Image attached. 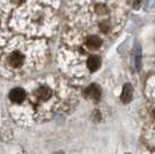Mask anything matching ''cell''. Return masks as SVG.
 Segmentation results:
<instances>
[{
    "label": "cell",
    "mask_w": 155,
    "mask_h": 154,
    "mask_svg": "<svg viewBox=\"0 0 155 154\" xmlns=\"http://www.w3.org/2000/svg\"><path fill=\"white\" fill-rule=\"evenodd\" d=\"M142 0H134V7L136 8H138V6L140 5V2H141Z\"/></svg>",
    "instance_id": "ba28073f"
},
{
    "label": "cell",
    "mask_w": 155,
    "mask_h": 154,
    "mask_svg": "<svg viewBox=\"0 0 155 154\" xmlns=\"http://www.w3.org/2000/svg\"><path fill=\"white\" fill-rule=\"evenodd\" d=\"M51 96V90L46 87H41L38 90H37V97L39 100H48L49 97Z\"/></svg>",
    "instance_id": "52a82bcc"
},
{
    "label": "cell",
    "mask_w": 155,
    "mask_h": 154,
    "mask_svg": "<svg viewBox=\"0 0 155 154\" xmlns=\"http://www.w3.org/2000/svg\"><path fill=\"white\" fill-rule=\"evenodd\" d=\"M132 95H133V89H132V86L131 85H125L122 92V95H120V100L124 103H129L132 100Z\"/></svg>",
    "instance_id": "3957f363"
},
{
    "label": "cell",
    "mask_w": 155,
    "mask_h": 154,
    "mask_svg": "<svg viewBox=\"0 0 155 154\" xmlns=\"http://www.w3.org/2000/svg\"><path fill=\"white\" fill-rule=\"evenodd\" d=\"M102 44V41L100 37H97V36H91V37H88L87 39V45L91 48V49H96L98 46H101Z\"/></svg>",
    "instance_id": "8992f818"
},
{
    "label": "cell",
    "mask_w": 155,
    "mask_h": 154,
    "mask_svg": "<svg viewBox=\"0 0 155 154\" xmlns=\"http://www.w3.org/2000/svg\"><path fill=\"white\" fill-rule=\"evenodd\" d=\"M9 99L15 103L22 102L26 99V93L25 90H22L21 88H15L9 93Z\"/></svg>",
    "instance_id": "6da1fadb"
},
{
    "label": "cell",
    "mask_w": 155,
    "mask_h": 154,
    "mask_svg": "<svg viewBox=\"0 0 155 154\" xmlns=\"http://www.w3.org/2000/svg\"><path fill=\"white\" fill-rule=\"evenodd\" d=\"M8 62H9V64L12 65V66H14V67H19V66H21L22 63H23V56H22L21 53H19V52H14V53H12V55L9 56Z\"/></svg>",
    "instance_id": "277c9868"
},
{
    "label": "cell",
    "mask_w": 155,
    "mask_h": 154,
    "mask_svg": "<svg viewBox=\"0 0 155 154\" xmlns=\"http://www.w3.org/2000/svg\"><path fill=\"white\" fill-rule=\"evenodd\" d=\"M22 0H13V2H15V4H20Z\"/></svg>",
    "instance_id": "9c48e42d"
},
{
    "label": "cell",
    "mask_w": 155,
    "mask_h": 154,
    "mask_svg": "<svg viewBox=\"0 0 155 154\" xmlns=\"http://www.w3.org/2000/svg\"><path fill=\"white\" fill-rule=\"evenodd\" d=\"M86 95H87V97H89L91 100L98 101L100 97H101V89L98 88V86H96V85H91V87H88L87 90H86Z\"/></svg>",
    "instance_id": "7a4b0ae2"
},
{
    "label": "cell",
    "mask_w": 155,
    "mask_h": 154,
    "mask_svg": "<svg viewBox=\"0 0 155 154\" xmlns=\"http://www.w3.org/2000/svg\"><path fill=\"white\" fill-rule=\"evenodd\" d=\"M88 67H89V70L91 71H96L100 69V66H101V59L96 56H91L89 59H88Z\"/></svg>",
    "instance_id": "5b68a950"
}]
</instances>
